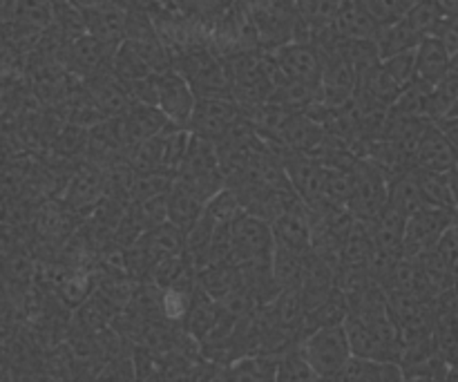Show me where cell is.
I'll return each instance as SVG.
<instances>
[{"instance_id":"1","label":"cell","mask_w":458,"mask_h":382,"mask_svg":"<svg viewBox=\"0 0 458 382\" xmlns=\"http://www.w3.org/2000/svg\"><path fill=\"white\" fill-rule=\"evenodd\" d=\"M173 67L186 76L197 97H233V81L226 61L210 45H192L174 58Z\"/></svg>"},{"instance_id":"2","label":"cell","mask_w":458,"mask_h":382,"mask_svg":"<svg viewBox=\"0 0 458 382\" xmlns=\"http://www.w3.org/2000/svg\"><path fill=\"white\" fill-rule=\"evenodd\" d=\"M300 349H302L304 358L311 362L316 374L320 376V380L338 378L340 369L353 356L344 325L320 327L302 340Z\"/></svg>"},{"instance_id":"3","label":"cell","mask_w":458,"mask_h":382,"mask_svg":"<svg viewBox=\"0 0 458 382\" xmlns=\"http://www.w3.org/2000/svg\"><path fill=\"white\" fill-rule=\"evenodd\" d=\"M353 174H356V188L349 201V210L356 219L371 222L387 208L389 177L376 161L367 157H358Z\"/></svg>"},{"instance_id":"4","label":"cell","mask_w":458,"mask_h":382,"mask_svg":"<svg viewBox=\"0 0 458 382\" xmlns=\"http://www.w3.org/2000/svg\"><path fill=\"white\" fill-rule=\"evenodd\" d=\"M242 106L233 97H197L188 130L219 141L240 121Z\"/></svg>"},{"instance_id":"5","label":"cell","mask_w":458,"mask_h":382,"mask_svg":"<svg viewBox=\"0 0 458 382\" xmlns=\"http://www.w3.org/2000/svg\"><path fill=\"white\" fill-rule=\"evenodd\" d=\"M197 94L186 76L174 67L157 74V106L177 128L191 125L192 110H195Z\"/></svg>"},{"instance_id":"6","label":"cell","mask_w":458,"mask_h":382,"mask_svg":"<svg viewBox=\"0 0 458 382\" xmlns=\"http://www.w3.org/2000/svg\"><path fill=\"white\" fill-rule=\"evenodd\" d=\"M456 222L454 210L445 208H423L414 213L407 222L405 235V258H419L437 249L443 233Z\"/></svg>"},{"instance_id":"7","label":"cell","mask_w":458,"mask_h":382,"mask_svg":"<svg viewBox=\"0 0 458 382\" xmlns=\"http://www.w3.org/2000/svg\"><path fill=\"white\" fill-rule=\"evenodd\" d=\"M231 237H233V249H231V258H228L231 262L259 258V255H273V250H276L273 226L250 213H244L235 224H233Z\"/></svg>"},{"instance_id":"8","label":"cell","mask_w":458,"mask_h":382,"mask_svg":"<svg viewBox=\"0 0 458 382\" xmlns=\"http://www.w3.org/2000/svg\"><path fill=\"white\" fill-rule=\"evenodd\" d=\"M284 168L289 174L291 186L300 195V199L307 206L316 208L325 201V179H327V166L320 164L313 157L304 155V152H293L284 157Z\"/></svg>"},{"instance_id":"9","label":"cell","mask_w":458,"mask_h":382,"mask_svg":"<svg viewBox=\"0 0 458 382\" xmlns=\"http://www.w3.org/2000/svg\"><path fill=\"white\" fill-rule=\"evenodd\" d=\"M271 56L276 58L277 67L286 81H295V83H309L320 85L322 79V58L318 49L309 43H291L280 45V47L268 49Z\"/></svg>"},{"instance_id":"10","label":"cell","mask_w":458,"mask_h":382,"mask_svg":"<svg viewBox=\"0 0 458 382\" xmlns=\"http://www.w3.org/2000/svg\"><path fill=\"white\" fill-rule=\"evenodd\" d=\"M116 45H107L103 40L94 38L92 34H83L70 43L65 56V70L79 79H89V76L106 72L114 61Z\"/></svg>"},{"instance_id":"11","label":"cell","mask_w":458,"mask_h":382,"mask_svg":"<svg viewBox=\"0 0 458 382\" xmlns=\"http://www.w3.org/2000/svg\"><path fill=\"white\" fill-rule=\"evenodd\" d=\"M85 88H88L89 98L98 106V110L107 116V119H116V116L128 115L130 107L134 106V98L130 94V88L125 81L110 70L98 72V74L85 79Z\"/></svg>"},{"instance_id":"12","label":"cell","mask_w":458,"mask_h":382,"mask_svg":"<svg viewBox=\"0 0 458 382\" xmlns=\"http://www.w3.org/2000/svg\"><path fill=\"white\" fill-rule=\"evenodd\" d=\"M458 166V150L447 139L437 121L428 125L414 150V168L429 170V173H447Z\"/></svg>"},{"instance_id":"13","label":"cell","mask_w":458,"mask_h":382,"mask_svg":"<svg viewBox=\"0 0 458 382\" xmlns=\"http://www.w3.org/2000/svg\"><path fill=\"white\" fill-rule=\"evenodd\" d=\"M273 226V237H276V246H284V249L293 250H311L313 244V222H311V210L304 201L298 206L289 208L282 213Z\"/></svg>"},{"instance_id":"14","label":"cell","mask_w":458,"mask_h":382,"mask_svg":"<svg viewBox=\"0 0 458 382\" xmlns=\"http://www.w3.org/2000/svg\"><path fill=\"white\" fill-rule=\"evenodd\" d=\"M83 12L88 34L107 45H116V47L123 43L125 34H128V9L112 0L103 7L83 9Z\"/></svg>"},{"instance_id":"15","label":"cell","mask_w":458,"mask_h":382,"mask_svg":"<svg viewBox=\"0 0 458 382\" xmlns=\"http://www.w3.org/2000/svg\"><path fill=\"white\" fill-rule=\"evenodd\" d=\"M410 215L398 210L396 206L387 204V208L371 219V233H374L376 250L387 255H405V235Z\"/></svg>"},{"instance_id":"16","label":"cell","mask_w":458,"mask_h":382,"mask_svg":"<svg viewBox=\"0 0 458 382\" xmlns=\"http://www.w3.org/2000/svg\"><path fill=\"white\" fill-rule=\"evenodd\" d=\"M116 309L103 298L98 291H94L83 304L70 313V335H94L98 331L107 329L116 316Z\"/></svg>"},{"instance_id":"17","label":"cell","mask_w":458,"mask_h":382,"mask_svg":"<svg viewBox=\"0 0 458 382\" xmlns=\"http://www.w3.org/2000/svg\"><path fill=\"white\" fill-rule=\"evenodd\" d=\"M334 27L343 40H376L383 31V25L374 21L356 0H343L334 18Z\"/></svg>"},{"instance_id":"18","label":"cell","mask_w":458,"mask_h":382,"mask_svg":"<svg viewBox=\"0 0 458 382\" xmlns=\"http://www.w3.org/2000/svg\"><path fill=\"white\" fill-rule=\"evenodd\" d=\"M335 380H358V382H392L405 380L403 365L396 361H383V358H362L352 356L347 365L340 369Z\"/></svg>"},{"instance_id":"19","label":"cell","mask_w":458,"mask_h":382,"mask_svg":"<svg viewBox=\"0 0 458 382\" xmlns=\"http://www.w3.org/2000/svg\"><path fill=\"white\" fill-rule=\"evenodd\" d=\"M206 204L182 182V179L174 177L173 188L168 192V222L174 224L179 231L188 233L195 228V224L199 222V217L204 215Z\"/></svg>"},{"instance_id":"20","label":"cell","mask_w":458,"mask_h":382,"mask_svg":"<svg viewBox=\"0 0 458 382\" xmlns=\"http://www.w3.org/2000/svg\"><path fill=\"white\" fill-rule=\"evenodd\" d=\"M452 72V54L434 36H428L416 47V79L437 85Z\"/></svg>"},{"instance_id":"21","label":"cell","mask_w":458,"mask_h":382,"mask_svg":"<svg viewBox=\"0 0 458 382\" xmlns=\"http://www.w3.org/2000/svg\"><path fill=\"white\" fill-rule=\"evenodd\" d=\"M217 170H222L219 168L217 141L192 132L188 152L183 157V164L177 174L179 177H199V174H210L217 173Z\"/></svg>"},{"instance_id":"22","label":"cell","mask_w":458,"mask_h":382,"mask_svg":"<svg viewBox=\"0 0 458 382\" xmlns=\"http://www.w3.org/2000/svg\"><path fill=\"white\" fill-rule=\"evenodd\" d=\"M389 204L396 206L398 210H403L405 215H414L423 208H432L425 201L423 191H420L419 173L416 168L405 170V173L396 174L394 179H389Z\"/></svg>"},{"instance_id":"23","label":"cell","mask_w":458,"mask_h":382,"mask_svg":"<svg viewBox=\"0 0 458 382\" xmlns=\"http://www.w3.org/2000/svg\"><path fill=\"white\" fill-rule=\"evenodd\" d=\"M222 313H224V307L219 300L210 298L204 289H197L191 313H188L183 327H186L188 334H192L199 343H204V340L210 335V331L215 329L219 318H222Z\"/></svg>"},{"instance_id":"24","label":"cell","mask_w":458,"mask_h":382,"mask_svg":"<svg viewBox=\"0 0 458 382\" xmlns=\"http://www.w3.org/2000/svg\"><path fill=\"white\" fill-rule=\"evenodd\" d=\"M307 253L284 246H276L273 250V276L280 289H300L304 277V267H307Z\"/></svg>"},{"instance_id":"25","label":"cell","mask_w":458,"mask_h":382,"mask_svg":"<svg viewBox=\"0 0 458 382\" xmlns=\"http://www.w3.org/2000/svg\"><path fill=\"white\" fill-rule=\"evenodd\" d=\"M344 329H347V338L349 344H352V353L353 356H362V358H383V361H392L385 349L383 340L378 338L374 329L367 325L362 318L358 316H349L347 322H344Z\"/></svg>"},{"instance_id":"26","label":"cell","mask_w":458,"mask_h":382,"mask_svg":"<svg viewBox=\"0 0 458 382\" xmlns=\"http://www.w3.org/2000/svg\"><path fill=\"white\" fill-rule=\"evenodd\" d=\"M432 83L416 79L410 88L403 89V94L392 106V112L401 116H414V119H432Z\"/></svg>"},{"instance_id":"27","label":"cell","mask_w":458,"mask_h":382,"mask_svg":"<svg viewBox=\"0 0 458 382\" xmlns=\"http://www.w3.org/2000/svg\"><path fill=\"white\" fill-rule=\"evenodd\" d=\"M112 72H114L121 81H125V83L137 79H146V76L150 74H157V72L150 67V63L146 61V56L141 54V49L128 38L116 47L114 61H112Z\"/></svg>"},{"instance_id":"28","label":"cell","mask_w":458,"mask_h":382,"mask_svg":"<svg viewBox=\"0 0 458 382\" xmlns=\"http://www.w3.org/2000/svg\"><path fill=\"white\" fill-rule=\"evenodd\" d=\"M231 380H277L276 353H246L231 365Z\"/></svg>"},{"instance_id":"29","label":"cell","mask_w":458,"mask_h":382,"mask_svg":"<svg viewBox=\"0 0 458 382\" xmlns=\"http://www.w3.org/2000/svg\"><path fill=\"white\" fill-rule=\"evenodd\" d=\"M458 116V72H450L434 85L432 121L456 119Z\"/></svg>"},{"instance_id":"30","label":"cell","mask_w":458,"mask_h":382,"mask_svg":"<svg viewBox=\"0 0 458 382\" xmlns=\"http://www.w3.org/2000/svg\"><path fill=\"white\" fill-rule=\"evenodd\" d=\"M277 380L282 382H309V380H320L311 362L304 358L302 349L293 347L289 352L277 356Z\"/></svg>"},{"instance_id":"31","label":"cell","mask_w":458,"mask_h":382,"mask_svg":"<svg viewBox=\"0 0 458 382\" xmlns=\"http://www.w3.org/2000/svg\"><path fill=\"white\" fill-rule=\"evenodd\" d=\"M197 289H183V286H170V289H165L161 293V313H164L165 320L183 325L188 313H191Z\"/></svg>"},{"instance_id":"32","label":"cell","mask_w":458,"mask_h":382,"mask_svg":"<svg viewBox=\"0 0 458 382\" xmlns=\"http://www.w3.org/2000/svg\"><path fill=\"white\" fill-rule=\"evenodd\" d=\"M450 367L452 365L441 353H434L423 361L403 365V371H405V380H447L450 378Z\"/></svg>"},{"instance_id":"33","label":"cell","mask_w":458,"mask_h":382,"mask_svg":"<svg viewBox=\"0 0 458 382\" xmlns=\"http://www.w3.org/2000/svg\"><path fill=\"white\" fill-rule=\"evenodd\" d=\"M293 3L300 18L309 25H327V22H334L343 0H293Z\"/></svg>"},{"instance_id":"34","label":"cell","mask_w":458,"mask_h":382,"mask_svg":"<svg viewBox=\"0 0 458 382\" xmlns=\"http://www.w3.org/2000/svg\"><path fill=\"white\" fill-rule=\"evenodd\" d=\"M383 65L385 70L392 74V79L401 85V89L410 88V85L416 81V49L383 58Z\"/></svg>"},{"instance_id":"35","label":"cell","mask_w":458,"mask_h":382,"mask_svg":"<svg viewBox=\"0 0 458 382\" xmlns=\"http://www.w3.org/2000/svg\"><path fill=\"white\" fill-rule=\"evenodd\" d=\"M378 25H392L398 18L405 16L401 7V0H356Z\"/></svg>"},{"instance_id":"36","label":"cell","mask_w":458,"mask_h":382,"mask_svg":"<svg viewBox=\"0 0 458 382\" xmlns=\"http://www.w3.org/2000/svg\"><path fill=\"white\" fill-rule=\"evenodd\" d=\"M432 36L441 40V43L450 49L452 56H454L458 52V18L454 16L443 18V21L437 25V30L432 31Z\"/></svg>"},{"instance_id":"37","label":"cell","mask_w":458,"mask_h":382,"mask_svg":"<svg viewBox=\"0 0 458 382\" xmlns=\"http://www.w3.org/2000/svg\"><path fill=\"white\" fill-rule=\"evenodd\" d=\"M438 125L443 128V132L447 134V139H450L452 143H454V148L458 150V116L456 119H445V121H437Z\"/></svg>"},{"instance_id":"38","label":"cell","mask_w":458,"mask_h":382,"mask_svg":"<svg viewBox=\"0 0 458 382\" xmlns=\"http://www.w3.org/2000/svg\"><path fill=\"white\" fill-rule=\"evenodd\" d=\"M437 3L441 4V9L447 13V16L458 18V0H437Z\"/></svg>"},{"instance_id":"39","label":"cell","mask_w":458,"mask_h":382,"mask_svg":"<svg viewBox=\"0 0 458 382\" xmlns=\"http://www.w3.org/2000/svg\"><path fill=\"white\" fill-rule=\"evenodd\" d=\"M81 9H94V7H103V4L112 3V0H74Z\"/></svg>"},{"instance_id":"40","label":"cell","mask_w":458,"mask_h":382,"mask_svg":"<svg viewBox=\"0 0 458 382\" xmlns=\"http://www.w3.org/2000/svg\"><path fill=\"white\" fill-rule=\"evenodd\" d=\"M114 3H119L121 7L130 9V7H137V4H141V0H114Z\"/></svg>"},{"instance_id":"41","label":"cell","mask_w":458,"mask_h":382,"mask_svg":"<svg viewBox=\"0 0 458 382\" xmlns=\"http://www.w3.org/2000/svg\"><path fill=\"white\" fill-rule=\"evenodd\" d=\"M456 168H458V166H456Z\"/></svg>"}]
</instances>
